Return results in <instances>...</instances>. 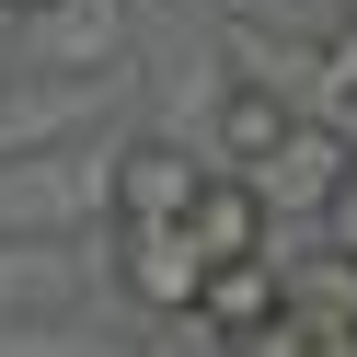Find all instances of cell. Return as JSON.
I'll return each instance as SVG.
<instances>
[{"label": "cell", "mask_w": 357, "mask_h": 357, "mask_svg": "<svg viewBox=\"0 0 357 357\" xmlns=\"http://www.w3.org/2000/svg\"><path fill=\"white\" fill-rule=\"evenodd\" d=\"M334 173H346V139H323V127H288V139L265 150L254 173H231V185L254 196L265 219H277V208H311V219H323V196H334Z\"/></svg>", "instance_id": "1"}, {"label": "cell", "mask_w": 357, "mask_h": 357, "mask_svg": "<svg viewBox=\"0 0 357 357\" xmlns=\"http://www.w3.org/2000/svg\"><path fill=\"white\" fill-rule=\"evenodd\" d=\"M196 185H208V162H185V150H127L116 162V231H185Z\"/></svg>", "instance_id": "2"}, {"label": "cell", "mask_w": 357, "mask_h": 357, "mask_svg": "<svg viewBox=\"0 0 357 357\" xmlns=\"http://www.w3.org/2000/svg\"><path fill=\"white\" fill-rule=\"evenodd\" d=\"M185 242H196V265H208V277H231V265H277V254H265V208L231 185V173H208V185H196Z\"/></svg>", "instance_id": "3"}, {"label": "cell", "mask_w": 357, "mask_h": 357, "mask_svg": "<svg viewBox=\"0 0 357 357\" xmlns=\"http://www.w3.org/2000/svg\"><path fill=\"white\" fill-rule=\"evenodd\" d=\"M116 277L139 311H196L208 300V265H196L185 231H116Z\"/></svg>", "instance_id": "4"}, {"label": "cell", "mask_w": 357, "mask_h": 357, "mask_svg": "<svg viewBox=\"0 0 357 357\" xmlns=\"http://www.w3.org/2000/svg\"><path fill=\"white\" fill-rule=\"evenodd\" d=\"M288 127H300V116H288L265 81H231V93H219V162H208V173H254Z\"/></svg>", "instance_id": "5"}, {"label": "cell", "mask_w": 357, "mask_h": 357, "mask_svg": "<svg viewBox=\"0 0 357 357\" xmlns=\"http://www.w3.org/2000/svg\"><path fill=\"white\" fill-rule=\"evenodd\" d=\"M265 311H277V265H231V277H208V300H196V323L242 334V323H265Z\"/></svg>", "instance_id": "6"}, {"label": "cell", "mask_w": 357, "mask_h": 357, "mask_svg": "<svg viewBox=\"0 0 357 357\" xmlns=\"http://www.w3.org/2000/svg\"><path fill=\"white\" fill-rule=\"evenodd\" d=\"M219 357H323V346H311L300 323H277V311H265V323H242V334H219Z\"/></svg>", "instance_id": "7"}, {"label": "cell", "mask_w": 357, "mask_h": 357, "mask_svg": "<svg viewBox=\"0 0 357 357\" xmlns=\"http://www.w3.org/2000/svg\"><path fill=\"white\" fill-rule=\"evenodd\" d=\"M323 254L357 265V150H346V173H334V196H323Z\"/></svg>", "instance_id": "8"}, {"label": "cell", "mask_w": 357, "mask_h": 357, "mask_svg": "<svg viewBox=\"0 0 357 357\" xmlns=\"http://www.w3.org/2000/svg\"><path fill=\"white\" fill-rule=\"evenodd\" d=\"M0 12H58V0H0Z\"/></svg>", "instance_id": "9"}, {"label": "cell", "mask_w": 357, "mask_h": 357, "mask_svg": "<svg viewBox=\"0 0 357 357\" xmlns=\"http://www.w3.org/2000/svg\"><path fill=\"white\" fill-rule=\"evenodd\" d=\"M334 12H346V24H357V0H334Z\"/></svg>", "instance_id": "10"}, {"label": "cell", "mask_w": 357, "mask_h": 357, "mask_svg": "<svg viewBox=\"0 0 357 357\" xmlns=\"http://www.w3.org/2000/svg\"><path fill=\"white\" fill-rule=\"evenodd\" d=\"M346 357H357V346H346Z\"/></svg>", "instance_id": "11"}]
</instances>
